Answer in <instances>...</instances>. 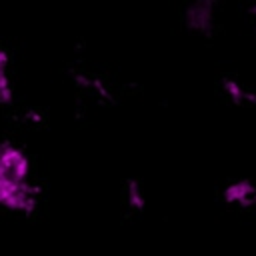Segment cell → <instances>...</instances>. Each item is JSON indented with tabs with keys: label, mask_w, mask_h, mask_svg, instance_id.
<instances>
[{
	"label": "cell",
	"mask_w": 256,
	"mask_h": 256,
	"mask_svg": "<svg viewBox=\"0 0 256 256\" xmlns=\"http://www.w3.org/2000/svg\"><path fill=\"white\" fill-rule=\"evenodd\" d=\"M222 200L234 210L256 208V182L250 178H236L222 190Z\"/></svg>",
	"instance_id": "1"
},
{
	"label": "cell",
	"mask_w": 256,
	"mask_h": 256,
	"mask_svg": "<svg viewBox=\"0 0 256 256\" xmlns=\"http://www.w3.org/2000/svg\"><path fill=\"white\" fill-rule=\"evenodd\" d=\"M224 96L236 104V106H252V102L256 100V94L252 92V88L246 84V82H240V80H234V78H228L224 84Z\"/></svg>",
	"instance_id": "2"
}]
</instances>
